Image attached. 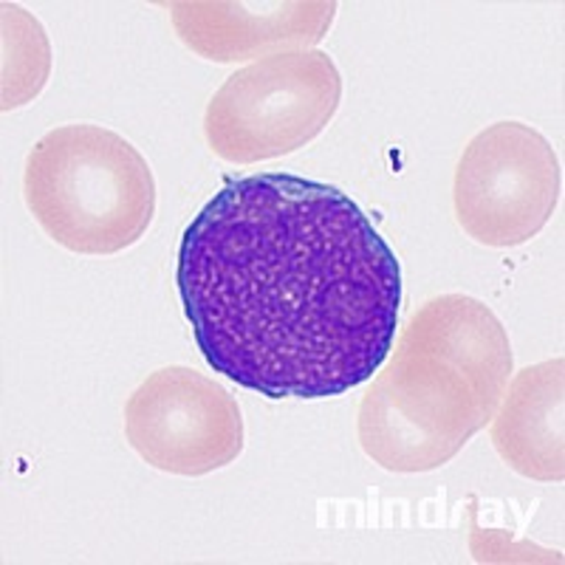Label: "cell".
<instances>
[{
	"label": "cell",
	"mask_w": 565,
	"mask_h": 565,
	"mask_svg": "<svg viewBox=\"0 0 565 565\" xmlns=\"http://www.w3.org/2000/svg\"><path fill=\"white\" fill-rule=\"evenodd\" d=\"M175 280L206 365L260 396H340L371 380L396 340V255L367 212L322 181H226L184 230Z\"/></svg>",
	"instance_id": "obj_1"
},
{
	"label": "cell",
	"mask_w": 565,
	"mask_h": 565,
	"mask_svg": "<svg viewBox=\"0 0 565 565\" xmlns=\"http://www.w3.org/2000/svg\"><path fill=\"white\" fill-rule=\"evenodd\" d=\"M565 360L523 367L507 385L492 416V444L498 456L523 478H565Z\"/></svg>",
	"instance_id": "obj_8"
},
{
	"label": "cell",
	"mask_w": 565,
	"mask_h": 565,
	"mask_svg": "<svg viewBox=\"0 0 565 565\" xmlns=\"http://www.w3.org/2000/svg\"><path fill=\"white\" fill-rule=\"evenodd\" d=\"M563 170L552 141L523 122H498L469 141L456 170V215L483 246H521L552 221Z\"/></svg>",
	"instance_id": "obj_5"
},
{
	"label": "cell",
	"mask_w": 565,
	"mask_h": 565,
	"mask_svg": "<svg viewBox=\"0 0 565 565\" xmlns=\"http://www.w3.org/2000/svg\"><path fill=\"white\" fill-rule=\"evenodd\" d=\"M52 71L43 26L26 9L3 3V110L32 103Z\"/></svg>",
	"instance_id": "obj_10"
},
{
	"label": "cell",
	"mask_w": 565,
	"mask_h": 565,
	"mask_svg": "<svg viewBox=\"0 0 565 565\" xmlns=\"http://www.w3.org/2000/svg\"><path fill=\"white\" fill-rule=\"evenodd\" d=\"M168 9L181 43L212 63L311 52L337 18L334 0H181Z\"/></svg>",
	"instance_id": "obj_7"
},
{
	"label": "cell",
	"mask_w": 565,
	"mask_h": 565,
	"mask_svg": "<svg viewBox=\"0 0 565 565\" xmlns=\"http://www.w3.org/2000/svg\"><path fill=\"white\" fill-rule=\"evenodd\" d=\"M398 342L424 348L452 362L472 380L483 402L498 411L512 376V345L507 328L481 300L467 295H441L424 302L402 328Z\"/></svg>",
	"instance_id": "obj_9"
},
{
	"label": "cell",
	"mask_w": 565,
	"mask_h": 565,
	"mask_svg": "<svg viewBox=\"0 0 565 565\" xmlns=\"http://www.w3.org/2000/svg\"><path fill=\"white\" fill-rule=\"evenodd\" d=\"M467 373L438 353L396 342L360 405V444L387 472H430L492 422Z\"/></svg>",
	"instance_id": "obj_3"
},
{
	"label": "cell",
	"mask_w": 565,
	"mask_h": 565,
	"mask_svg": "<svg viewBox=\"0 0 565 565\" xmlns=\"http://www.w3.org/2000/svg\"><path fill=\"white\" fill-rule=\"evenodd\" d=\"M342 99V77L320 49L257 60L235 71L210 99L204 134L232 164L280 159L328 128Z\"/></svg>",
	"instance_id": "obj_4"
},
{
	"label": "cell",
	"mask_w": 565,
	"mask_h": 565,
	"mask_svg": "<svg viewBox=\"0 0 565 565\" xmlns=\"http://www.w3.org/2000/svg\"><path fill=\"white\" fill-rule=\"evenodd\" d=\"M23 195L45 235L77 255L128 249L156 215L148 159L103 125L49 130L26 159Z\"/></svg>",
	"instance_id": "obj_2"
},
{
	"label": "cell",
	"mask_w": 565,
	"mask_h": 565,
	"mask_svg": "<svg viewBox=\"0 0 565 565\" xmlns=\"http://www.w3.org/2000/svg\"><path fill=\"white\" fill-rule=\"evenodd\" d=\"M125 436L153 469L206 476L244 452V416L226 387L184 365L150 373L125 405Z\"/></svg>",
	"instance_id": "obj_6"
}]
</instances>
